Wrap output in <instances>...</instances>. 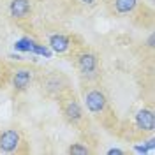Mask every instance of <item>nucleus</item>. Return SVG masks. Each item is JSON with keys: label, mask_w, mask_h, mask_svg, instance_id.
<instances>
[{"label": "nucleus", "mask_w": 155, "mask_h": 155, "mask_svg": "<svg viewBox=\"0 0 155 155\" xmlns=\"http://www.w3.org/2000/svg\"><path fill=\"white\" fill-rule=\"evenodd\" d=\"M58 104H60V109H62V115L67 120L71 125H79L83 122V107L79 104L78 97L74 95V92H71L69 88L62 90L58 94Z\"/></svg>", "instance_id": "1"}, {"label": "nucleus", "mask_w": 155, "mask_h": 155, "mask_svg": "<svg viewBox=\"0 0 155 155\" xmlns=\"http://www.w3.org/2000/svg\"><path fill=\"white\" fill-rule=\"evenodd\" d=\"M85 104H87L88 111L95 116H101L107 109V97L101 88H90L85 90Z\"/></svg>", "instance_id": "2"}, {"label": "nucleus", "mask_w": 155, "mask_h": 155, "mask_svg": "<svg viewBox=\"0 0 155 155\" xmlns=\"http://www.w3.org/2000/svg\"><path fill=\"white\" fill-rule=\"evenodd\" d=\"M41 87L46 90L48 95H58L62 90L67 88V78L60 71H51L41 76Z\"/></svg>", "instance_id": "3"}, {"label": "nucleus", "mask_w": 155, "mask_h": 155, "mask_svg": "<svg viewBox=\"0 0 155 155\" xmlns=\"http://www.w3.org/2000/svg\"><path fill=\"white\" fill-rule=\"evenodd\" d=\"M19 145H21V134L16 129H7L0 134V150L5 153H12L18 152Z\"/></svg>", "instance_id": "4"}, {"label": "nucleus", "mask_w": 155, "mask_h": 155, "mask_svg": "<svg viewBox=\"0 0 155 155\" xmlns=\"http://www.w3.org/2000/svg\"><path fill=\"white\" fill-rule=\"evenodd\" d=\"M76 65L83 74H90L97 69V55L90 49H81L76 53Z\"/></svg>", "instance_id": "5"}, {"label": "nucleus", "mask_w": 155, "mask_h": 155, "mask_svg": "<svg viewBox=\"0 0 155 155\" xmlns=\"http://www.w3.org/2000/svg\"><path fill=\"white\" fill-rule=\"evenodd\" d=\"M34 78V72L30 67H19L12 74V88L14 92H23L30 87V81Z\"/></svg>", "instance_id": "6"}, {"label": "nucleus", "mask_w": 155, "mask_h": 155, "mask_svg": "<svg viewBox=\"0 0 155 155\" xmlns=\"http://www.w3.org/2000/svg\"><path fill=\"white\" fill-rule=\"evenodd\" d=\"M9 11L12 18H28L30 11H32V4H30V0H12Z\"/></svg>", "instance_id": "7"}, {"label": "nucleus", "mask_w": 155, "mask_h": 155, "mask_svg": "<svg viewBox=\"0 0 155 155\" xmlns=\"http://www.w3.org/2000/svg\"><path fill=\"white\" fill-rule=\"evenodd\" d=\"M136 124L141 130L152 132L155 129V120H153V111L152 109H141L136 116Z\"/></svg>", "instance_id": "8"}, {"label": "nucleus", "mask_w": 155, "mask_h": 155, "mask_svg": "<svg viewBox=\"0 0 155 155\" xmlns=\"http://www.w3.org/2000/svg\"><path fill=\"white\" fill-rule=\"evenodd\" d=\"M136 0H111L109 2V12L111 14H129L136 7Z\"/></svg>", "instance_id": "9"}, {"label": "nucleus", "mask_w": 155, "mask_h": 155, "mask_svg": "<svg viewBox=\"0 0 155 155\" xmlns=\"http://www.w3.org/2000/svg\"><path fill=\"white\" fill-rule=\"evenodd\" d=\"M49 46H51L53 51H57V53H64V51L69 49L71 41H69L65 35H62V34H55V35L49 37Z\"/></svg>", "instance_id": "10"}, {"label": "nucleus", "mask_w": 155, "mask_h": 155, "mask_svg": "<svg viewBox=\"0 0 155 155\" xmlns=\"http://www.w3.org/2000/svg\"><path fill=\"white\" fill-rule=\"evenodd\" d=\"M32 46H34V41H30V39H19L16 41V44H14V49H18V51H32Z\"/></svg>", "instance_id": "11"}, {"label": "nucleus", "mask_w": 155, "mask_h": 155, "mask_svg": "<svg viewBox=\"0 0 155 155\" xmlns=\"http://www.w3.org/2000/svg\"><path fill=\"white\" fill-rule=\"evenodd\" d=\"M32 53L42 55V57H46V58L51 57V51H49L46 46H42V44H37V42H34V46H32Z\"/></svg>", "instance_id": "12"}, {"label": "nucleus", "mask_w": 155, "mask_h": 155, "mask_svg": "<svg viewBox=\"0 0 155 155\" xmlns=\"http://www.w3.org/2000/svg\"><path fill=\"white\" fill-rule=\"evenodd\" d=\"M67 152H69V153H79V155L90 153V150H88L87 146H81V145H72V146H69Z\"/></svg>", "instance_id": "13"}, {"label": "nucleus", "mask_w": 155, "mask_h": 155, "mask_svg": "<svg viewBox=\"0 0 155 155\" xmlns=\"http://www.w3.org/2000/svg\"><path fill=\"white\" fill-rule=\"evenodd\" d=\"M4 71H5V65L0 62V83H2V85H4V81H5V79H4V78H5V72H4Z\"/></svg>", "instance_id": "14"}, {"label": "nucleus", "mask_w": 155, "mask_h": 155, "mask_svg": "<svg viewBox=\"0 0 155 155\" xmlns=\"http://www.w3.org/2000/svg\"><path fill=\"white\" fill-rule=\"evenodd\" d=\"M134 150L136 152H139V153H146V152H148V146H134Z\"/></svg>", "instance_id": "15"}, {"label": "nucleus", "mask_w": 155, "mask_h": 155, "mask_svg": "<svg viewBox=\"0 0 155 155\" xmlns=\"http://www.w3.org/2000/svg\"><path fill=\"white\" fill-rule=\"evenodd\" d=\"M107 153H109V155H122L124 152H122V150H118V148H111Z\"/></svg>", "instance_id": "16"}, {"label": "nucleus", "mask_w": 155, "mask_h": 155, "mask_svg": "<svg viewBox=\"0 0 155 155\" xmlns=\"http://www.w3.org/2000/svg\"><path fill=\"white\" fill-rule=\"evenodd\" d=\"M81 4H87V5H92V4H95L97 0H79Z\"/></svg>", "instance_id": "17"}]
</instances>
